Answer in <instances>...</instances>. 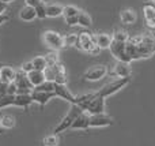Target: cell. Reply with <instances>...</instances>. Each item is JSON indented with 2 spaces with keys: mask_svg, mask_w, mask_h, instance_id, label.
Listing matches in <instances>:
<instances>
[{
  "mask_svg": "<svg viewBox=\"0 0 155 146\" xmlns=\"http://www.w3.org/2000/svg\"><path fill=\"white\" fill-rule=\"evenodd\" d=\"M54 86L56 83L51 81H45L42 85H40L38 87H34V90H38V92H49V93H54Z\"/></svg>",
  "mask_w": 155,
  "mask_h": 146,
  "instance_id": "cell-31",
  "label": "cell"
},
{
  "mask_svg": "<svg viewBox=\"0 0 155 146\" xmlns=\"http://www.w3.org/2000/svg\"><path fill=\"white\" fill-rule=\"evenodd\" d=\"M109 51L113 56L117 59V62H124V63H129L131 64V57L127 53V42H117L113 41L112 45L109 46Z\"/></svg>",
  "mask_w": 155,
  "mask_h": 146,
  "instance_id": "cell-8",
  "label": "cell"
},
{
  "mask_svg": "<svg viewBox=\"0 0 155 146\" xmlns=\"http://www.w3.org/2000/svg\"><path fill=\"white\" fill-rule=\"evenodd\" d=\"M42 41L48 48H51L53 52H59L64 48V38L63 34L54 30H45L42 33Z\"/></svg>",
  "mask_w": 155,
  "mask_h": 146,
  "instance_id": "cell-3",
  "label": "cell"
},
{
  "mask_svg": "<svg viewBox=\"0 0 155 146\" xmlns=\"http://www.w3.org/2000/svg\"><path fill=\"white\" fill-rule=\"evenodd\" d=\"M63 8H64V5L59 4V3H46L45 4L46 18H57V16L63 15Z\"/></svg>",
  "mask_w": 155,
  "mask_h": 146,
  "instance_id": "cell-20",
  "label": "cell"
},
{
  "mask_svg": "<svg viewBox=\"0 0 155 146\" xmlns=\"http://www.w3.org/2000/svg\"><path fill=\"white\" fill-rule=\"evenodd\" d=\"M80 12V10L76 7V5H72V4H68V5H64L63 8V16L64 18H72V16H78Z\"/></svg>",
  "mask_w": 155,
  "mask_h": 146,
  "instance_id": "cell-27",
  "label": "cell"
},
{
  "mask_svg": "<svg viewBox=\"0 0 155 146\" xmlns=\"http://www.w3.org/2000/svg\"><path fill=\"white\" fill-rule=\"evenodd\" d=\"M16 75V70L11 66H0V81L5 83L14 82Z\"/></svg>",
  "mask_w": 155,
  "mask_h": 146,
  "instance_id": "cell-17",
  "label": "cell"
},
{
  "mask_svg": "<svg viewBox=\"0 0 155 146\" xmlns=\"http://www.w3.org/2000/svg\"><path fill=\"white\" fill-rule=\"evenodd\" d=\"M129 81H131L129 78H116L114 81L106 83L105 86H102L101 89H99L98 92H95V93L99 96V97L107 98V97H110V96H113L114 93H117L118 90L124 89V87L129 83Z\"/></svg>",
  "mask_w": 155,
  "mask_h": 146,
  "instance_id": "cell-4",
  "label": "cell"
},
{
  "mask_svg": "<svg viewBox=\"0 0 155 146\" xmlns=\"http://www.w3.org/2000/svg\"><path fill=\"white\" fill-rule=\"evenodd\" d=\"M46 62H48V66H52V64H56V63H59L60 62V59H59V55H57V52H53L52 51L51 53H48L46 55Z\"/></svg>",
  "mask_w": 155,
  "mask_h": 146,
  "instance_id": "cell-33",
  "label": "cell"
},
{
  "mask_svg": "<svg viewBox=\"0 0 155 146\" xmlns=\"http://www.w3.org/2000/svg\"><path fill=\"white\" fill-rule=\"evenodd\" d=\"M65 23L68 25V26H75L78 25V16H72V18H64Z\"/></svg>",
  "mask_w": 155,
  "mask_h": 146,
  "instance_id": "cell-37",
  "label": "cell"
},
{
  "mask_svg": "<svg viewBox=\"0 0 155 146\" xmlns=\"http://www.w3.org/2000/svg\"><path fill=\"white\" fill-rule=\"evenodd\" d=\"M0 2H4V3H7V4H8V3H11V2H14V0H0Z\"/></svg>",
  "mask_w": 155,
  "mask_h": 146,
  "instance_id": "cell-40",
  "label": "cell"
},
{
  "mask_svg": "<svg viewBox=\"0 0 155 146\" xmlns=\"http://www.w3.org/2000/svg\"><path fill=\"white\" fill-rule=\"evenodd\" d=\"M44 74H45L46 81L54 82V79H56V76L59 75V74H67V73H65L64 66L59 62V63H56V64L48 66V67L45 68V71H44Z\"/></svg>",
  "mask_w": 155,
  "mask_h": 146,
  "instance_id": "cell-12",
  "label": "cell"
},
{
  "mask_svg": "<svg viewBox=\"0 0 155 146\" xmlns=\"http://www.w3.org/2000/svg\"><path fill=\"white\" fill-rule=\"evenodd\" d=\"M8 10V4L4 2H0V14H5V11Z\"/></svg>",
  "mask_w": 155,
  "mask_h": 146,
  "instance_id": "cell-38",
  "label": "cell"
},
{
  "mask_svg": "<svg viewBox=\"0 0 155 146\" xmlns=\"http://www.w3.org/2000/svg\"><path fill=\"white\" fill-rule=\"evenodd\" d=\"M132 40H134L135 42H137V44L144 45L146 48H148L150 51H153L155 53V37L153 34L147 33V34H142V36H137V37H134Z\"/></svg>",
  "mask_w": 155,
  "mask_h": 146,
  "instance_id": "cell-16",
  "label": "cell"
},
{
  "mask_svg": "<svg viewBox=\"0 0 155 146\" xmlns=\"http://www.w3.org/2000/svg\"><path fill=\"white\" fill-rule=\"evenodd\" d=\"M27 78H29V81H30V83H31L33 87H38L40 85H42L44 82L46 81L44 71H37V70L30 71V73L27 74Z\"/></svg>",
  "mask_w": 155,
  "mask_h": 146,
  "instance_id": "cell-22",
  "label": "cell"
},
{
  "mask_svg": "<svg viewBox=\"0 0 155 146\" xmlns=\"http://www.w3.org/2000/svg\"><path fill=\"white\" fill-rule=\"evenodd\" d=\"M78 25L82 27H86V29H90L93 26V19H91V15L86 11L80 10L79 15H78Z\"/></svg>",
  "mask_w": 155,
  "mask_h": 146,
  "instance_id": "cell-24",
  "label": "cell"
},
{
  "mask_svg": "<svg viewBox=\"0 0 155 146\" xmlns=\"http://www.w3.org/2000/svg\"><path fill=\"white\" fill-rule=\"evenodd\" d=\"M14 101H15V96L11 94H4L0 96V111L8 107H14Z\"/></svg>",
  "mask_w": 155,
  "mask_h": 146,
  "instance_id": "cell-28",
  "label": "cell"
},
{
  "mask_svg": "<svg viewBox=\"0 0 155 146\" xmlns=\"http://www.w3.org/2000/svg\"><path fill=\"white\" fill-rule=\"evenodd\" d=\"M137 19V15L132 8H124L120 12V21L123 22L124 25H132L135 23Z\"/></svg>",
  "mask_w": 155,
  "mask_h": 146,
  "instance_id": "cell-23",
  "label": "cell"
},
{
  "mask_svg": "<svg viewBox=\"0 0 155 146\" xmlns=\"http://www.w3.org/2000/svg\"><path fill=\"white\" fill-rule=\"evenodd\" d=\"M143 15H144L146 25L150 29H155V5L144 4V7H143Z\"/></svg>",
  "mask_w": 155,
  "mask_h": 146,
  "instance_id": "cell-18",
  "label": "cell"
},
{
  "mask_svg": "<svg viewBox=\"0 0 155 146\" xmlns=\"http://www.w3.org/2000/svg\"><path fill=\"white\" fill-rule=\"evenodd\" d=\"M59 144H60V139H59V135H56V134H49V135L44 137L42 139L44 146H59Z\"/></svg>",
  "mask_w": 155,
  "mask_h": 146,
  "instance_id": "cell-29",
  "label": "cell"
},
{
  "mask_svg": "<svg viewBox=\"0 0 155 146\" xmlns=\"http://www.w3.org/2000/svg\"><path fill=\"white\" fill-rule=\"evenodd\" d=\"M8 85H10V83H5V82H2V81H0V96L7 94Z\"/></svg>",
  "mask_w": 155,
  "mask_h": 146,
  "instance_id": "cell-36",
  "label": "cell"
},
{
  "mask_svg": "<svg viewBox=\"0 0 155 146\" xmlns=\"http://www.w3.org/2000/svg\"><path fill=\"white\" fill-rule=\"evenodd\" d=\"M56 97V94L54 93H49V92H38V90H34L33 89L31 92V98H33V103L38 104V105L41 107V108H44V107L46 105V104L49 103V101L52 100V98Z\"/></svg>",
  "mask_w": 155,
  "mask_h": 146,
  "instance_id": "cell-11",
  "label": "cell"
},
{
  "mask_svg": "<svg viewBox=\"0 0 155 146\" xmlns=\"http://www.w3.org/2000/svg\"><path fill=\"white\" fill-rule=\"evenodd\" d=\"M31 104H33L31 94H16L15 96L14 107H18V108H22V109H25V111H27Z\"/></svg>",
  "mask_w": 155,
  "mask_h": 146,
  "instance_id": "cell-21",
  "label": "cell"
},
{
  "mask_svg": "<svg viewBox=\"0 0 155 146\" xmlns=\"http://www.w3.org/2000/svg\"><path fill=\"white\" fill-rule=\"evenodd\" d=\"M87 128H90V115L83 112L72 123L71 130H87Z\"/></svg>",
  "mask_w": 155,
  "mask_h": 146,
  "instance_id": "cell-15",
  "label": "cell"
},
{
  "mask_svg": "<svg viewBox=\"0 0 155 146\" xmlns=\"http://www.w3.org/2000/svg\"><path fill=\"white\" fill-rule=\"evenodd\" d=\"M109 74V70L105 64H95V66H91L84 74H83V78L88 82H97V81H101L102 78Z\"/></svg>",
  "mask_w": 155,
  "mask_h": 146,
  "instance_id": "cell-6",
  "label": "cell"
},
{
  "mask_svg": "<svg viewBox=\"0 0 155 146\" xmlns=\"http://www.w3.org/2000/svg\"><path fill=\"white\" fill-rule=\"evenodd\" d=\"M113 119L106 114H99L90 116V127L93 128H101V127H109L113 124Z\"/></svg>",
  "mask_w": 155,
  "mask_h": 146,
  "instance_id": "cell-9",
  "label": "cell"
},
{
  "mask_svg": "<svg viewBox=\"0 0 155 146\" xmlns=\"http://www.w3.org/2000/svg\"><path fill=\"white\" fill-rule=\"evenodd\" d=\"M16 124V120L12 115H0V126L2 128H7V130H11L14 128Z\"/></svg>",
  "mask_w": 155,
  "mask_h": 146,
  "instance_id": "cell-25",
  "label": "cell"
},
{
  "mask_svg": "<svg viewBox=\"0 0 155 146\" xmlns=\"http://www.w3.org/2000/svg\"><path fill=\"white\" fill-rule=\"evenodd\" d=\"M21 71H23L25 74H29L30 71H33L34 70V67H33V63H31V60H29V62H25V63H22L21 64V68H19Z\"/></svg>",
  "mask_w": 155,
  "mask_h": 146,
  "instance_id": "cell-35",
  "label": "cell"
},
{
  "mask_svg": "<svg viewBox=\"0 0 155 146\" xmlns=\"http://www.w3.org/2000/svg\"><path fill=\"white\" fill-rule=\"evenodd\" d=\"M105 100H106V98L99 97V96L94 92V97L91 98L84 107H83L82 111L86 112V114H88L90 116H93V115L105 114V108H106V105H105Z\"/></svg>",
  "mask_w": 155,
  "mask_h": 146,
  "instance_id": "cell-5",
  "label": "cell"
},
{
  "mask_svg": "<svg viewBox=\"0 0 155 146\" xmlns=\"http://www.w3.org/2000/svg\"><path fill=\"white\" fill-rule=\"evenodd\" d=\"M63 38H64V46H76L78 34L75 33H68V34L63 36Z\"/></svg>",
  "mask_w": 155,
  "mask_h": 146,
  "instance_id": "cell-32",
  "label": "cell"
},
{
  "mask_svg": "<svg viewBox=\"0 0 155 146\" xmlns=\"http://www.w3.org/2000/svg\"><path fill=\"white\" fill-rule=\"evenodd\" d=\"M14 83L16 85V89H18V94H31L33 89L29 78H27V74H25L23 71L16 70V75L14 79Z\"/></svg>",
  "mask_w": 155,
  "mask_h": 146,
  "instance_id": "cell-7",
  "label": "cell"
},
{
  "mask_svg": "<svg viewBox=\"0 0 155 146\" xmlns=\"http://www.w3.org/2000/svg\"><path fill=\"white\" fill-rule=\"evenodd\" d=\"M54 94L56 97L61 98V100H65L71 104V105H75L76 103V96H74L72 93L70 92V89L67 87V85H57L54 86Z\"/></svg>",
  "mask_w": 155,
  "mask_h": 146,
  "instance_id": "cell-10",
  "label": "cell"
},
{
  "mask_svg": "<svg viewBox=\"0 0 155 146\" xmlns=\"http://www.w3.org/2000/svg\"><path fill=\"white\" fill-rule=\"evenodd\" d=\"M94 40H95V45L99 49H109L113 42V37L109 33H97L94 34Z\"/></svg>",
  "mask_w": 155,
  "mask_h": 146,
  "instance_id": "cell-14",
  "label": "cell"
},
{
  "mask_svg": "<svg viewBox=\"0 0 155 146\" xmlns=\"http://www.w3.org/2000/svg\"><path fill=\"white\" fill-rule=\"evenodd\" d=\"M131 64L129 63H124V62H117L113 67L112 75L117 76V78H129L131 76Z\"/></svg>",
  "mask_w": 155,
  "mask_h": 146,
  "instance_id": "cell-13",
  "label": "cell"
},
{
  "mask_svg": "<svg viewBox=\"0 0 155 146\" xmlns=\"http://www.w3.org/2000/svg\"><path fill=\"white\" fill-rule=\"evenodd\" d=\"M0 128H2V126H0Z\"/></svg>",
  "mask_w": 155,
  "mask_h": 146,
  "instance_id": "cell-41",
  "label": "cell"
},
{
  "mask_svg": "<svg viewBox=\"0 0 155 146\" xmlns=\"http://www.w3.org/2000/svg\"><path fill=\"white\" fill-rule=\"evenodd\" d=\"M26 2V5H30V7H33V8H40V7H42V5H45V2L44 0H25Z\"/></svg>",
  "mask_w": 155,
  "mask_h": 146,
  "instance_id": "cell-34",
  "label": "cell"
},
{
  "mask_svg": "<svg viewBox=\"0 0 155 146\" xmlns=\"http://www.w3.org/2000/svg\"><path fill=\"white\" fill-rule=\"evenodd\" d=\"M76 48L86 52V53H90V55H98L99 52H101V49L95 45L94 34H91V33H88V32H82L78 34Z\"/></svg>",
  "mask_w": 155,
  "mask_h": 146,
  "instance_id": "cell-1",
  "label": "cell"
},
{
  "mask_svg": "<svg viewBox=\"0 0 155 146\" xmlns=\"http://www.w3.org/2000/svg\"><path fill=\"white\" fill-rule=\"evenodd\" d=\"M80 114H83V111L79 108L78 105H71L70 111L67 112V115H65L64 117H63L61 120L59 122V124L54 127L53 133L52 134H56V135H59L60 133H64V131L70 130L71 126H72V123L75 122V119L78 116H79Z\"/></svg>",
  "mask_w": 155,
  "mask_h": 146,
  "instance_id": "cell-2",
  "label": "cell"
},
{
  "mask_svg": "<svg viewBox=\"0 0 155 146\" xmlns=\"http://www.w3.org/2000/svg\"><path fill=\"white\" fill-rule=\"evenodd\" d=\"M31 63H33L34 70H37V71H45V68L48 67V62H46V57L45 56H35V57H33Z\"/></svg>",
  "mask_w": 155,
  "mask_h": 146,
  "instance_id": "cell-26",
  "label": "cell"
},
{
  "mask_svg": "<svg viewBox=\"0 0 155 146\" xmlns=\"http://www.w3.org/2000/svg\"><path fill=\"white\" fill-rule=\"evenodd\" d=\"M37 18V11L35 8L30 7V5L25 4L23 7L19 10V19L23 22H33L34 19Z\"/></svg>",
  "mask_w": 155,
  "mask_h": 146,
  "instance_id": "cell-19",
  "label": "cell"
},
{
  "mask_svg": "<svg viewBox=\"0 0 155 146\" xmlns=\"http://www.w3.org/2000/svg\"><path fill=\"white\" fill-rule=\"evenodd\" d=\"M113 41H117V42H128L129 41V34L127 32H123V30H116L112 34Z\"/></svg>",
  "mask_w": 155,
  "mask_h": 146,
  "instance_id": "cell-30",
  "label": "cell"
},
{
  "mask_svg": "<svg viewBox=\"0 0 155 146\" xmlns=\"http://www.w3.org/2000/svg\"><path fill=\"white\" fill-rule=\"evenodd\" d=\"M10 19V16L7 15V14H0V25H3V23H5V22Z\"/></svg>",
  "mask_w": 155,
  "mask_h": 146,
  "instance_id": "cell-39",
  "label": "cell"
}]
</instances>
